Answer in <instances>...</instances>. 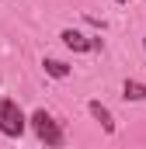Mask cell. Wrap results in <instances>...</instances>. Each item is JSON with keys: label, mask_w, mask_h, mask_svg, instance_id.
<instances>
[{"label": "cell", "mask_w": 146, "mask_h": 149, "mask_svg": "<svg viewBox=\"0 0 146 149\" xmlns=\"http://www.w3.org/2000/svg\"><path fill=\"white\" fill-rule=\"evenodd\" d=\"M115 3H125V0H115Z\"/></svg>", "instance_id": "7"}, {"label": "cell", "mask_w": 146, "mask_h": 149, "mask_svg": "<svg viewBox=\"0 0 146 149\" xmlns=\"http://www.w3.org/2000/svg\"><path fill=\"white\" fill-rule=\"evenodd\" d=\"M87 111L94 114V121H101V128H105V132H115V118H111V111L108 108H105V104H101V101H91V104H87Z\"/></svg>", "instance_id": "4"}, {"label": "cell", "mask_w": 146, "mask_h": 149, "mask_svg": "<svg viewBox=\"0 0 146 149\" xmlns=\"http://www.w3.org/2000/svg\"><path fill=\"white\" fill-rule=\"evenodd\" d=\"M122 97H125V101H146V83H139V80H125Z\"/></svg>", "instance_id": "5"}, {"label": "cell", "mask_w": 146, "mask_h": 149, "mask_svg": "<svg viewBox=\"0 0 146 149\" xmlns=\"http://www.w3.org/2000/svg\"><path fill=\"white\" fill-rule=\"evenodd\" d=\"M143 49H146V38H143Z\"/></svg>", "instance_id": "8"}, {"label": "cell", "mask_w": 146, "mask_h": 149, "mask_svg": "<svg viewBox=\"0 0 146 149\" xmlns=\"http://www.w3.org/2000/svg\"><path fill=\"white\" fill-rule=\"evenodd\" d=\"M42 66H45V73L56 76V80H66V76H70V66H66V63H59V59H45Z\"/></svg>", "instance_id": "6"}, {"label": "cell", "mask_w": 146, "mask_h": 149, "mask_svg": "<svg viewBox=\"0 0 146 149\" xmlns=\"http://www.w3.org/2000/svg\"><path fill=\"white\" fill-rule=\"evenodd\" d=\"M28 121H32V128H35L38 142H45V146H49V149L63 146V128H59V121H56V118H52V114H49V111H42V108H38V111L32 114Z\"/></svg>", "instance_id": "1"}, {"label": "cell", "mask_w": 146, "mask_h": 149, "mask_svg": "<svg viewBox=\"0 0 146 149\" xmlns=\"http://www.w3.org/2000/svg\"><path fill=\"white\" fill-rule=\"evenodd\" d=\"M25 125H28V118H25V111L18 108V101L0 97V132H4L7 139H18V135L25 132Z\"/></svg>", "instance_id": "2"}, {"label": "cell", "mask_w": 146, "mask_h": 149, "mask_svg": "<svg viewBox=\"0 0 146 149\" xmlns=\"http://www.w3.org/2000/svg\"><path fill=\"white\" fill-rule=\"evenodd\" d=\"M59 38L73 52H94V49H101V38H91V35H84V31H77V28H63Z\"/></svg>", "instance_id": "3"}]
</instances>
